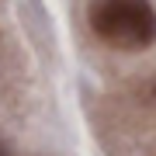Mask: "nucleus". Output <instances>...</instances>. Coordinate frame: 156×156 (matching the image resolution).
<instances>
[{
  "instance_id": "nucleus-1",
  "label": "nucleus",
  "mask_w": 156,
  "mask_h": 156,
  "mask_svg": "<svg viewBox=\"0 0 156 156\" xmlns=\"http://www.w3.org/2000/svg\"><path fill=\"white\" fill-rule=\"evenodd\" d=\"M97 38L115 49H146L156 42V11L149 0H94L87 14Z\"/></svg>"
},
{
  "instance_id": "nucleus-2",
  "label": "nucleus",
  "mask_w": 156,
  "mask_h": 156,
  "mask_svg": "<svg viewBox=\"0 0 156 156\" xmlns=\"http://www.w3.org/2000/svg\"><path fill=\"white\" fill-rule=\"evenodd\" d=\"M0 156H4V146H0Z\"/></svg>"
}]
</instances>
